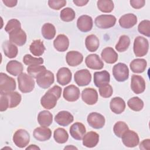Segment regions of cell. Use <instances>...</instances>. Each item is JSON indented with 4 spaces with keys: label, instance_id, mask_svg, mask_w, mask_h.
Returning a JSON list of instances; mask_svg holds the SVG:
<instances>
[{
    "label": "cell",
    "instance_id": "cell-16",
    "mask_svg": "<svg viewBox=\"0 0 150 150\" xmlns=\"http://www.w3.org/2000/svg\"><path fill=\"white\" fill-rule=\"evenodd\" d=\"M83 101L88 105H94L98 101V93L93 88H86L81 93Z\"/></svg>",
    "mask_w": 150,
    "mask_h": 150
},
{
    "label": "cell",
    "instance_id": "cell-40",
    "mask_svg": "<svg viewBox=\"0 0 150 150\" xmlns=\"http://www.w3.org/2000/svg\"><path fill=\"white\" fill-rule=\"evenodd\" d=\"M128 106L134 111H139L144 107L143 101L138 97H134L130 98L127 102Z\"/></svg>",
    "mask_w": 150,
    "mask_h": 150
},
{
    "label": "cell",
    "instance_id": "cell-10",
    "mask_svg": "<svg viewBox=\"0 0 150 150\" xmlns=\"http://www.w3.org/2000/svg\"><path fill=\"white\" fill-rule=\"evenodd\" d=\"M121 138L124 145L128 148H133L137 146L139 142L137 133L129 129L123 134Z\"/></svg>",
    "mask_w": 150,
    "mask_h": 150
},
{
    "label": "cell",
    "instance_id": "cell-3",
    "mask_svg": "<svg viewBox=\"0 0 150 150\" xmlns=\"http://www.w3.org/2000/svg\"><path fill=\"white\" fill-rule=\"evenodd\" d=\"M18 88L23 93L31 92L35 87V81L33 77L25 73H22L18 77Z\"/></svg>",
    "mask_w": 150,
    "mask_h": 150
},
{
    "label": "cell",
    "instance_id": "cell-12",
    "mask_svg": "<svg viewBox=\"0 0 150 150\" xmlns=\"http://www.w3.org/2000/svg\"><path fill=\"white\" fill-rule=\"evenodd\" d=\"M91 74L87 69H81L74 74V81L81 87L87 86L91 82Z\"/></svg>",
    "mask_w": 150,
    "mask_h": 150
},
{
    "label": "cell",
    "instance_id": "cell-21",
    "mask_svg": "<svg viewBox=\"0 0 150 150\" xmlns=\"http://www.w3.org/2000/svg\"><path fill=\"white\" fill-rule=\"evenodd\" d=\"M71 72L67 67H61L56 74L57 81L62 86L68 84L71 81Z\"/></svg>",
    "mask_w": 150,
    "mask_h": 150
},
{
    "label": "cell",
    "instance_id": "cell-20",
    "mask_svg": "<svg viewBox=\"0 0 150 150\" xmlns=\"http://www.w3.org/2000/svg\"><path fill=\"white\" fill-rule=\"evenodd\" d=\"M74 120L73 115L67 111L59 112L54 117V121L59 125L66 127L71 123Z\"/></svg>",
    "mask_w": 150,
    "mask_h": 150
},
{
    "label": "cell",
    "instance_id": "cell-42",
    "mask_svg": "<svg viewBox=\"0 0 150 150\" xmlns=\"http://www.w3.org/2000/svg\"><path fill=\"white\" fill-rule=\"evenodd\" d=\"M128 128L127 124L123 121H118L117 122L113 127V131L115 135L118 138H121L123 134L127 131Z\"/></svg>",
    "mask_w": 150,
    "mask_h": 150
},
{
    "label": "cell",
    "instance_id": "cell-13",
    "mask_svg": "<svg viewBox=\"0 0 150 150\" xmlns=\"http://www.w3.org/2000/svg\"><path fill=\"white\" fill-rule=\"evenodd\" d=\"M9 41L12 43L21 46L26 42V34L21 28L16 29L9 34Z\"/></svg>",
    "mask_w": 150,
    "mask_h": 150
},
{
    "label": "cell",
    "instance_id": "cell-2",
    "mask_svg": "<svg viewBox=\"0 0 150 150\" xmlns=\"http://www.w3.org/2000/svg\"><path fill=\"white\" fill-rule=\"evenodd\" d=\"M21 100V95L16 91L1 94L0 111H5L9 108L16 107L20 104Z\"/></svg>",
    "mask_w": 150,
    "mask_h": 150
},
{
    "label": "cell",
    "instance_id": "cell-52",
    "mask_svg": "<svg viewBox=\"0 0 150 150\" xmlns=\"http://www.w3.org/2000/svg\"><path fill=\"white\" fill-rule=\"evenodd\" d=\"M73 3L78 6H83L86 5L88 2V0H73Z\"/></svg>",
    "mask_w": 150,
    "mask_h": 150
},
{
    "label": "cell",
    "instance_id": "cell-32",
    "mask_svg": "<svg viewBox=\"0 0 150 150\" xmlns=\"http://www.w3.org/2000/svg\"><path fill=\"white\" fill-rule=\"evenodd\" d=\"M147 62L144 59H134L129 64L131 71L135 73H141L144 72L146 67Z\"/></svg>",
    "mask_w": 150,
    "mask_h": 150
},
{
    "label": "cell",
    "instance_id": "cell-39",
    "mask_svg": "<svg viewBox=\"0 0 150 150\" xmlns=\"http://www.w3.org/2000/svg\"><path fill=\"white\" fill-rule=\"evenodd\" d=\"M130 45V39L127 35H122L120 37L118 42L115 45V49L120 52L127 50Z\"/></svg>",
    "mask_w": 150,
    "mask_h": 150
},
{
    "label": "cell",
    "instance_id": "cell-26",
    "mask_svg": "<svg viewBox=\"0 0 150 150\" xmlns=\"http://www.w3.org/2000/svg\"><path fill=\"white\" fill-rule=\"evenodd\" d=\"M83 145L87 148L95 147L99 141V135L94 131H90L83 138Z\"/></svg>",
    "mask_w": 150,
    "mask_h": 150
},
{
    "label": "cell",
    "instance_id": "cell-49",
    "mask_svg": "<svg viewBox=\"0 0 150 150\" xmlns=\"http://www.w3.org/2000/svg\"><path fill=\"white\" fill-rule=\"evenodd\" d=\"M129 2L131 6L135 9H140L142 8L145 4L144 0H131Z\"/></svg>",
    "mask_w": 150,
    "mask_h": 150
},
{
    "label": "cell",
    "instance_id": "cell-36",
    "mask_svg": "<svg viewBox=\"0 0 150 150\" xmlns=\"http://www.w3.org/2000/svg\"><path fill=\"white\" fill-rule=\"evenodd\" d=\"M41 32L45 39L50 40L55 36L56 28L54 26L52 23H46L42 26Z\"/></svg>",
    "mask_w": 150,
    "mask_h": 150
},
{
    "label": "cell",
    "instance_id": "cell-24",
    "mask_svg": "<svg viewBox=\"0 0 150 150\" xmlns=\"http://www.w3.org/2000/svg\"><path fill=\"white\" fill-rule=\"evenodd\" d=\"M137 23V18L133 13H127L120 17L119 24L124 29H129L133 27Z\"/></svg>",
    "mask_w": 150,
    "mask_h": 150
},
{
    "label": "cell",
    "instance_id": "cell-37",
    "mask_svg": "<svg viewBox=\"0 0 150 150\" xmlns=\"http://www.w3.org/2000/svg\"><path fill=\"white\" fill-rule=\"evenodd\" d=\"M53 137L56 142L59 144H64L67 141L69 134L64 128H58L54 131Z\"/></svg>",
    "mask_w": 150,
    "mask_h": 150
},
{
    "label": "cell",
    "instance_id": "cell-6",
    "mask_svg": "<svg viewBox=\"0 0 150 150\" xmlns=\"http://www.w3.org/2000/svg\"><path fill=\"white\" fill-rule=\"evenodd\" d=\"M112 74L117 81L120 82L125 81L129 77L128 67L124 63H118L114 66Z\"/></svg>",
    "mask_w": 150,
    "mask_h": 150
},
{
    "label": "cell",
    "instance_id": "cell-51",
    "mask_svg": "<svg viewBox=\"0 0 150 150\" xmlns=\"http://www.w3.org/2000/svg\"><path fill=\"white\" fill-rule=\"evenodd\" d=\"M2 2L8 7H13L15 6L18 3L16 0H2Z\"/></svg>",
    "mask_w": 150,
    "mask_h": 150
},
{
    "label": "cell",
    "instance_id": "cell-17",
    "mask_svg": "<svg viewBox=\"0 0 150 150\" xmlns=\"http://www.w3.org/2000/svg\"><path fill=\"white\" fill-rule=\"evenodd\" d=\"M85 63L87 67L93 70H101L104 67V63L97 54H90L88 55Z\"/></svg>",
    "mask_w": 150,
    "mask_h": 150
},
{
    "label": "cell",
    "instance_id": "cell-45",
    "mask_svg": "<svg viewBox=\"0 0 150 150\" xmlns=\"http://www.w3.org/2000/svg\"><path fill=\"white\" fill-rule=\"evenodd\" d=\"M138 32L147 36H150V21L149 20H144L141 21L138 26Z\"/></svg>",
    "mask_w": 150,
    "mask_h": 150
},
{
    "label": "cell",
    "instance_id": "cell-28",
    "mask_svg": "<svg viewBox=\"0 0 150 150\" xmlns=\"http://www.w3.org/2000/svg\"><path fill=\"white\" fill-rule=\"evenodd\" d=\"M102 59L108 64H112L115 63L118 59V54L111 47L104 48L101 53Z\"/></svg>",
    "mask_w": 150,
    "mask_h": 150
},
{
    "label": "cell",
    "instance_id": "cell-4",
    "mask_svg": "<svg viewBox=\"0 0 150 150\" xmlns=\"http://www.w3.org/2000/svg\"><path fill=\"white\" fill-rule=\"evenodd\" d=\"M16 89V81L14 79L4 73H0V94H4Z\"/></svg>",
    "mask_w": 150,
    "mask_h": 150
},
{
    "label": "cell",
    "instance_id": "cell-14",
    "mask_svg": "<svg viewBox=\"0 0 150 150\" xmlns=\"http://www.w3.org/2000/svg\"><path fill=\"white\" fill-rule=\"evenodd\" d=\"M131 88L135 94H141L145 90V81L141 76L133 74L131 77Z\"/></svg>",
    "mask_w": 150,
    "mask_h": 150
},
{
    "label": "cell",
    "instance_id": "cell-15",
    "mask_svg": "<svg viewBox=\"0 0 150 150\" xmlns=\"http://www.w3.org/2000/svg\"><path fill=\"white\" fill-rule=\"evenodd\" d=\"M80 89L74 85H70L66 87L63 90V96L67 101L74 102L80 97Z\"/></svg>",
    "mask_w": 150,
    "mask_h": 150
},
{
    "label": "cell",
    "instance_id": "cell-35",
    "mask_svg": "<svg viewBox=\"0 0 150 150\" xmlns=\"http://www.w3.org/2000/svg\"><path fill=\"white\" fill-rule=\"evenodd\" d=\"M85 45L89 52H96L100 45L99 39L95 35H90L86 38Z\"/></svg>",
    "mask_w": 150,
    "mask_h": 150
},
{
    "label": "cell",
    "instance_id": "cell-41",
    "mask_svg": "<svg viewBox=\"0 0 150 150\" xmlns=\"http://www.w3.org/2000/svg\"><path fill=\"white\" fill-rule=\"evenodd\" d=\"M76 14L74 10L71 8H65L63 9L60 14V19L64 22H71L75 18Z\"/></svg>",
    "mask_w": 150,
    "mask_h": 150
},
{
    "label": "cell",
    "instance_id": "cell-31",
    "mask_svg": "<svg viewBox=\"0 0 150 150\" xmlns=\"http://www.w3.org/2000/svg\"><path fill=\"white\" fill-rule=\"evenodd\" d=\"M2 49L5 55L10 59L15 57L18 53V47L11 42L6 40L2 43Z\"/></svg>",
    "mask_w": 150,
    "mask_h": 150
},
{
    "label": "cell",
    "instance_id": "cell-7",
    "mask_svg": "<svg viewBox=\"0 0 150 150\" xmlns=\"http://www.w3.org/2000/svg\"><path fill=\"white\" fill-rule=\"evenodd\" d=\"M30 141V135L27 131L23 129H18L13 136V142L19 148H23L26 146Z\"/></svg>",
    "mask_w": 150,
    "mask_h": 150
},
{
    "label": "cell",
    "instance_id": "cell-11",
    "mask_svg": "<svg viewBox=\"0 0 150 150\" xmlns=\"http://www.w3.org/2000/svg\"><path fill=\"white\" fill-rule=\"evenodd\" d=\"M87 122L88 125L95 129L102 128L105 125V118L100 113L93 112L88 114L87 117Z\"/></svg>",
    "mask_w": 150,
    "mask_h": 150
},
{
    "label": "cell",
    "instance_id": "cell-50",
    "mask_svg": "<svg viewBox=\"0 0 150 150\" xmlns=\"http://www.w3.org/2000/svg\"><path fill=\"white\" fill-rule=\"evenodd\" d=\"M139 148L141 149H149V148H150V139H146L143 140L139 145Z\"/></svg>",
    "mask_w": 150,
    "mask_h": 150
},
{
    "label": "cell",
    "instance_id": "cell-33",
    "mask_svg": "<svg viewBox=\"0 0 150 150\" xmlns=\"http://www.w3.org/2000/svg\"><path fill=\"white\" fill-rule=\"evenodd\" d=\"M38 122L40 126L49 127L53 122V115L47 110L40 111L38 115Z\"/></svg>",
    "mask_w": 150,
    "mask_h": 150
},
{
    "label": "cell",
    "instance_id": "cell-19",
    "mask_svg": "<svg viewBox=\"0 0 150 150\" xmlns=\"http://www.w3.org/2000/svg\"><path fill=\"white\" fill-rule=\"evenodd\" d=\"M86 129L83 124L76 122L70 126V134L72 138L76 140H81L85 135Z\"/></svg>",
    "mask_w": 150,
    "mask_h": 150
},
{
    "label": "cell",
    "instance_id": "cell-44",
    "mask_svg": "<svg viewBox=\"0 0 150 150\" xmlns=\"http://www.w3.org/2000/svg\"><path fill=\"white\" fill-rule=\"evenodd\" d=\"M46 69L44 66L39 64L30 65L27 68V71L28 74L33 78H36L37 76L42 71L46 70Z\"/></svg>",
    "mask_w": 150,
    "mask_h": 150
},
{
    "label": "cell",
    "instance_id": "cell-18",
    "mask_svg": "<svg viewBox=\"0 0 150 150\" xmlns=\"http://www.w3.org/2000/svg\"><path fill=\"white\" fill-rule=\"evenodd\" d=\"M93 25L92 18L88 15L80 16L77 21V28L82 32H87L91 30Z\"/></svg>",
    "mask_w": 150,
    "mask_h": 150
},
{
    "label": "cell",
    "instance_id": "cell-23",
    "mask_svg": "<svg viewBox=\"0 0 150 150\" xmlns=\"http://www.w3.org/2000/svg\"><path fill=\"white\" fill-rule=\"evenodd\" d=\"M52 136V131L47 127H40L35 128L33 131L34 138L39 141L49 140Z\"/></svg>",
    "mask_w": 150,
    "mask_h": 150
},
{
    "label": "cell",
    "instance_id": "cell-30",
    "mask_svg": "<svg viewBox=\"0 0 150 150\" xmlns=\"http://www.w3.org/2000/svg\"><path fill=\"white\" fill-rule=\"evenodd\" d=\"M6 70L10 74L16 76L22 73L23 67L21 62L17 60H11L7 63Z\"/></svg>",
    "mask_w": 150,
    "mask_h": 150
},
{
    "label": "cell",
    "instance_id": "cell-5",
    "mask_svg": "<svg viewBox=\"0 0 150 150\" xmlns=\"http://www.w3.org/2000/svg\"><path fill=\"white\" fill-rule=\"evenodd\" d=\"M134 52L137 57L146 55L149 49L148 40L142 36H137L134 42Z\"/></svg>",
    "mask_w": 150,
    "mask_h": 150
},
{
    "label": "cell",
    "instance_id": "cell-29",
    "mask_svg": "<svg viewBox=\"0 0 150 150\" xmlns=\"http://www.w3.org/2000/svg\"><path fill=\"white\" fill-rule=\"evenodd\" d=\"M110 107L112 112L116 114H120L125 110V103L122 98L116 97L111 100Z\"/></svg>",
    "mask_w": 150,
    "mask_h": 150
},
{
    "label": "cell",
    "instance_id": "cell-9",
    "mask_svg": "<svg viewBox=\"0 0 150 150\" xmlns=\"http://www.w3.org/2000/svg\"><path fill=\"white\" fill-rule=\"evenodd\" d=\"M36 79L38 85L42 88H49L54 81L53 73L47 70L40 73Z\"/></svg>",
    "mask_w": 150,
    "mask_h": 150
},
{
    "label": "cell",
    "instance_id": "cell-27",
    "mask_svg": "<svg viewBox=\"0 0 150 150\" xmlns=\"http://www.w3.org/2000/svg\"><path fill=\"white\" fill-rule=\"evenodd\" d=\"M53 46L57 51L65 52L69 48V40L66 35L63 34L59 35L53 41Z\"/></svg>",
    "mask_w": 150,
    "mask_h": 150
},
{
    "label": "cell",
    "instance_id": "cell-8",
    "mask_svg": "<svg viewBox=\"0 0 150 150\" xmlns=\"http://www.w3.org/2000/svg\"><path fill=\"white\" fill-rule=\"evenodd\" d=\"M116 21V18L114 15H101L96 18L94 23L98 28L108 29L115 25Z\"/></svg>",
    "mask_w": 150,
    "mask_h": 150
},
{
    "label": "cell",
    "instance_id": "cell-46",
    "mask_svg": "<svg viewBox=\"0 0 150 150\" xmlns=\"http://www.w3.org/2000/svg\"><path fill=\"white\" fill-rule=\"evenodd\" d=\"M19 28H21V22L16 19H12L7 22L6 25L5 27V30L9 34L13 30Z\"/></svg>",
    "mask_w": 150,
    "mask_h": 150
},
{
    "label": "cell",
    "instance_id": "cell-47",
    "mask_svg": "<svg viewBox=\"0 0 150 150\" xmlns=\"http://www.w3.org/2000/svg\"><path fill=\"white\" fill-rule=\"evenodd\" d=\"M113 93V90L111 85L107 84L99 87L100 95L103 98L110 97Z\"/></svg>",
    "mask_w": 150,
    "mask_h": 150
},
{
    "label": "cell",
    "instance_id": "cell-53",
    "mask_svg": "<svg viewBox=\"0 0 150 150\" xmlns=\"http://www.w3.org/2000/svg\"><path fill=\"white\" fill-rule=\"evenodd\" d=\"M26 149H40V148L36 145H30L29 146L26 148Z\"/></svg>",
    "mask_w": 150,
    "mask_h": 150
},
{
    "label": "cell",
    "instance_id": "cell-38",
    "mask_svg": "<svg viewBox=\"0 0 150 150\" xmlns=\"http://www.w3.org/2000/svg\"><path fill=\"white\" fill-rule=\"evenodd\" d=\"M97 4L98 9L104 13L112 12L114 7L113 2L110 0H99L97 1Z\"/></svg>",
    "mask_w": 150,
    "mask_h": 150
},
{
    "label": "cell",
    "instance_id": "cell-22",
    "mask_svg": "<svg viewBox=\"0 0 150 150\" xmlns=\"http://www.w3.org/2000/svg\"><path fill=\"white\" fill-rule=\"evenodd\" d=\"M110 81V73L106 70L96 71L94 73V83L97 87L109 84Z\"/></svg>",
    "mask_w": 150,
    "mask_h": 150
},
{
    "label": "cell",
    "instance_id": "cell-34",
    "mask_svg": "<svg viewBox=\"0 0 150 150\" xmlns=\"http://www.w3.org/2000/svg\"><path fill=\"white\" fill-rule=\"evenodd\" d=\"M45 49L43 42L40 39L33 40L29 46L30 52L35 56H40L42 55Z\"/></svg>",
    "mask_w": 150,
    "mask_h": 150
},
{
    "label": "cell",
    "instance_id": "cell-1",
    "mask_svg": "<svg viewBox=\"0 0 150 150\" xmlns=\"http://www.w3.org/2000/svg\"><path fill=\"white\" fill-rule=\"evenodd\" d=\"M61 94V87L57 85L54 86L53 87L49 89L41 98L40 104L42 106L47 110L53 108L56 106L57 100L60 98Z\"/></svg>",
    "mask_w": 150,
    "mask_h": 150
},
{
    "label": "cell",
    "instance_id": "cell-43",
    "mask_svg": "<svg viewBox=\"0 0 150 150\" xmlns=\"http://www.w3.org/2000/svg\"><path fill=\"white\" fill-rule=\"evenodd\" d=\"M23 62L25 64L28 66L42 64L43 63V59L42 57H34L30 54H26L23 56Z\"/></svg>",
    "mask_w": 150,
    "mask_h": 150
},
{
    "label": "cell",
    "instance_id": "cell-25",
    "mask_svg": "<svg viewBox=\"0 0 150 150\" xmlns=\"http://www.w3.org/2000/svg\"><path fill=\"white\" fill-rule=\"evenodd\" d=\"M66 62L70 66L75 67L81 63L83 60L82 54L77 51H70L66 56Z\"/></svg>",
    "mask_w": 150,
    "mask_h": 150
},
{
    "label": "cell",
    "instance_id": "cell-48",
    "mask_svg": "<svg viewBox=\"0 0 150 150\" xmlns=\"http://www.w3.org/2000/svg\"><path fill=\"white\" fill-rule=\"evenodd\" d=\"M66 4L65 0H49L48 5L49 7L54 10H59L64 6Z\"/></svg>",
    "mask_w": 150,
    "mask_h": 150
}]
</instances>
